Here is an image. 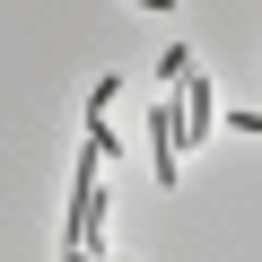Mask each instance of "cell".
Segmentation results:
<instances>
[{"instance_id": "2", "label": "cell", "mask_w": 262, "mask_h": 262, "mask_svg": "<svg viewBox=\"0 0 262 262\" xmlns=\"http://www.w3.org/2000/svg\"><path fill=\"white\" fill-rule=\"evenodd\" d=\"M210 122H219V88H210L201 70H184V149L201 140V131H210Z\"/></svg>"}, {"instance_id": "3", "label": "cell", "mask_w": 262, "mask_h": 262, "mask_svg": "<svg viewBox=\"0 0 262 262\" xmlns=\"http://www.w3.org/2000/svg\"><path fill=\"white\" fill-rule=\"evenodd\" d=\"M131 9H149V18H175V0H131Z\"/></svg>"}, {"instance_id": "1", "label": "cell", "mask_w": 262, "mask_h": 262, "mask_svg": "<svg viewBox=\"0 0 262 262\" xmlns=\"http://www.w3.org/2000/svg\"><path fill=\"white\" fill-rule=\"evenodd\" d=\"M149 166H158V184H175V175H184V140H175V105H158V114H149Z\"/></svg>"}]
</instances>
